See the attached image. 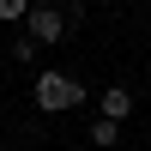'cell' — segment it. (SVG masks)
Masks as SVG:
<instances>
[{"label": "cell", "instance_id": "1", "mask_svg": "<svg viewBox=\"0 0 151 151\" xmlns=\"http://www.w3.org/2000/svg\"><path fill=\"white\" fill-rule=\"evenodd\" d=\"M36 103L55 115V109H73V103H85V85L79 79H67V73H42L36 79Z\"/></svg>", "mask_w": 151, "mask_h": 151}, {"label": "cell", "instance_id": "6", "mask_svg": "<svg viewBox=\"0 0 151 151\" xmlns=\"http://www.w3.org/2000/svg\"><path fill=\"white\" fill-rule=\"evenodd\" d=\"M36 55V36H12V60H30Z\"/></svg>", "mask_w": 151, "mask_h": 151}, {"label": "cell", "instance_id": "5", "mask_svg": "<svg viewBox=\"0 0 151 151\" xmlns=\"http://www.w3.org/2000/svg\"><path fill=\"white\" fill-rule=\"evenodd\" d=\"M24 12H30V0H0V18H6V24H18Z\"/></svg>", "mask_w": 151, "mask_h": 151}, {"label": "cell", "instance_id": "4", "mask_svg": "<svg viewBox=\"0 0 151 151\" xmlns=\"http://www.w3.org/2000/svg\"><path fill=\"white\" fill-rule=\"evenodd\" d=\"M91 139H97V145H115V139H121V121H97Z\"/></svg>", "mask_w": 151, "mask_h": 151}, {"label": "cell", "instance_id": "3", "mask_svg": "<svg viewBox=\"0 0 151 151\" xmlns=\"http://www.w3.org/2000/svg\"><path fill=\"white\" fill-rule=\"evenodd\" d=\"M127 115H133V97L121 91V85H109L103 91V121H127Z\"/></svg>", "mask_w": 151, "mask_h": 151}, {"label": "cell", "instance_id": "2", "mask_svg": "<svg viewBox=\"0 0 151 151\" xmlns=\"http://www.w3.org/2000/svg\"><path fill=\"white\" fill-rule=\"evenodd\" d=\"M24 30H30L36 42H60V36H67L60 30V6H30L24 12Z\"/></svg>", "mask_w": 151, "mask_h": 151}]
</instances>
